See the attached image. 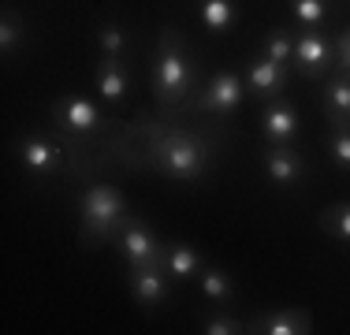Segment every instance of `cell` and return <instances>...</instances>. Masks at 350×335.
I'll list each match as a JSON object with an SVG mask.
<instances>
[{"label":"cell","mask_w":350,"mask_h":335,"mask_svg":"<svg viewBox=\"0 0 350 335\" xmlns=\"http://www.w3.org/2000/svg\"><path fill=\"white\" fill-rule=\"evenodd\" d=\"M343 75H347V79H350V71H343Z\"/></svg>","instance_id":"obj_27"},{"label":"cell","mask_w":350,"mask_h":335,"mask_svg":"<svg viewBox=\"0 0 350 335\" xmlns=\"http://www.w3.org/2000/svg\"><path fill=\"white\" fill-rule=\"evenodd\" d=\"M291 15L298 19V27L313 30L328 19V0H291Z\"/></svg>","instance_id":"obj_20"},{"label":"cell","mask_w":350,"mask_h":335,"mask_svg":"<svg viewBox=\"0 0 350 335\" xmlns=\"http://www.w3.org/2000/svg\"><path fill=\"white\" fill-rule=\"evenodd\" d=\"M198 287H202V295L209 302H216V306L231 302V295H235L231 276L224 272V268H213V265H202V272H198Z\"/></svg>","instance_id":"obj_18"},{"label":"cell","mask_w":350,"mask_h":335,"mask_svg":"<svg viewBox=\"0 0 350 335\" xmlns=\"http://www.w3.org/2000/svg\"><path fill=\"white\" fill-rule=\"evenodd\" d=\"M246 94H250L246 79H239L235 71H216L213 79L205 82L198 108H202V112H213V116H231V112H239V105H243Z\"/></svg>","instance_id":"obj_6"},{"label":"cell","mask_w":350,"mask_h":335,"mask_svg":"<svg viewBox=\"0 0 350 335\" xmlns=\"http://www.w3.org/2000/svg\"><path fill=\"white\" fill-rule=\"evenodd\" d=\"M298 108L291 105V100H269V105L261 108V134L269 146H291V142L298 138Z\"/></svg>","instance_id":"obj_8"},{"label":"cell","mask_w":350,"mask_h":335,"mask_svg":"<svg viewBox=\"0 0 350 335\" xmlns=\"http://www.w3.org/2000/svg\"><path fill=\"white\" fill-rule=\"evenodd\" d=\"M23 38H27V30H23V23L15 19V12H4V19H0V53L12 56Z\"/></svg>","instance_id":"obj_22"},{"label":"cell","mask_w":350,"mask_h":335,"mask_svg":"<svg viewBox=\"0 0 350 335\" xmlns=\"http://www.w3.org/2000/svg\"><path fill=\"white\" fill-rule=\"evenodd\" d=\"M250 332H257V335H306V332H313V324L302 309H276V313L257 317Z\"/></svg>","instance_id":"obj_13"},{"label":"cell","mask_w":350,"mask_h":335,"mask_svg":"<svg viewBox=\"0 0 350 335\" xmlns=\"http://www.w3.org/2000/svg\"><path fill=\"white\" fill-rule=\"evenodd\" d=\"M283 86H287V64L265 60V56H261L257 64H250V71H246V90H250L254 97L276 100Z\"/></svg>","instance_id":"obj_11"},{"label":"cell","mask_w":350,"mask_h":335,"mask_svg":"<svg viewBox=\"0 0 350 335\" xmlns=\"http://www.w3.org/2000/svg\"><path fill=\"white\" fill-rule=\"evenodd\" d=\"M15 149H19V164L30 175H38V179H45V175H53L60 168V146L53 138H45V134H30Z\"/></svg>","instance_id":"obj_9"},{"label":"cell","mask_w":350,"mask_h":335,"mask_svg":"<svg viewBox=\"0 0 350 335\" xmlns=\"http://www.w3.org/2000/svg\"><path fill=\"white\" fill-rule=\"evenodd\" d=\"M97 90H101L105 100H123L131 90V79H127V67H123L120 56H105L97 64Z\"/></svg>","instance_id":"obj_15"},{"label":"cell","mask_w":350,"mask_h":335,"mask_svg":"<svg viewBox=\"0 0 350 335\" xmlns=\"http://www.w3.org/2000/svg\"><path fill=\"white\" fill-rule=\"evenodd\" d=\"M190 86H194V67H190V56L183 49V38L175 30H164L153 64V94L161 105H179L190 94Z\"/></svg>","instance_id":"obj_3"},{"label":"cell","mask_w":350,"mask_h":335,"mask_svg":"<svg viewBox=\"0 0 350 335\" xmlns=\"http://www.w3.org/2000/svg\"><path fill=\"white\" fill-rule=\"evenodd\" d=\"M123 216H127V201H123L120 187H112V183H97V187L82 190V198H79V228H82V239H86L90 246L116 239Z\"/></svg>","instance_id":"obj_2"},{"label":"cell","mask_w":350,"mask_h":335,"mask_svg":"<svg viewBox=\"0 0 350 335\" xmlns=\"http://www.w3.org/2000/svg\"><path fill=\"white\" fill-rule=\"evenodd\" d=\"M328 153H332V161H336L339 168L350 172V127L336 123V131H332V138H328Z\"/></svg>","instance_id":"obj_23"},{"label":"cell","mask_w":350,"mask_h":335,"mask_svg":"<svg viewBox=\"0 0 350 335\" xmlns=\"http://www.w3.org/2000/svg\"><path fill=\"white\" fill-rule=\"evenodd\" d=\"M116 239H120V250L127 257V268H164V246L146 220L127 213Z\"/></svg>","instance_id":"obj_4"},{"label":"cell","mask_w":350,"mask_h":335,"mask_svg":"<svg viewBox=\"0 0 350 335\" xmlns=\"http://www.w3.org/2000/svg\"><path fill=\"white\" fill-rule=\"evenodd\" d=\"M332 64H336V45H332L324 34L306 30V34L295 38V67H298V75H306V79H321Z\"/></svg>","instance_id":"obj_7"},{"label":"cell","mask_w":350,"mask_h":335,"mask_svg":"<svg viewBox=\"0 0 350 335\" xmlns=\"http://www.w3.org/2000/svg\"><path fill=\"white\" fill-rule=\"evenodd\" d=\"M53 120L60 123L68 134H97V131H105V112L94 105L90 97H79V94H68V97H60L53 105Z\"/></svg>","instance_id":"obj_5"},{"label":"cell","mask_w":350,"mask_h":335,"mask_svg":"<svg viewBox=\"0 0 350 335\" xmlns=\"http://www.w3.org/2000/svg\"><path fill=\"white\" fill-rule=\"evenodd\" d=\"M168 280L172 276L164 268H131V295H135L138 306L157 309L168 298Z\"/></svg>","instance_id":"obj_12"},{"label":"cell","mask_w":350,"mask_h":335,"mask_svg":"<svg viewBox=\"0 0 350 335\" xmlns=\"http://www.w3.org/2000/svg\"><path fill=\"white\" fill-rule=\"evenodd\" d=\"M324 105H328V120H332V127H336V123L350 127V79H347L343 71L332 75V79L324 82Z\"/></svg>","instance_id":"obj_16"},{"label":"cell","mask_w":350,"mask_h":335,"mask_svg":"<svg viewBox=\"0 0 350 335\" xmlns=\"http://www.w3.org/2000/svg\"><path fill=\"white\" fill-rule=\"evenodd\" d=\"M164 272H168L172 280H198V272H202V254H198L194 246H187V242H172V246H164Z\"/></svg>","instance_id":"obj_14"},{"label":"cell","mask_w":350,"mask_h":335,"mask_svg":"<svg viewBox=\"0 0 350 335\" xmlns=\"http://www.w3.org/2000/svg\"><path fill=\"white\" fill-rule=\"evenodd\" d=\"M198 19L205 23V30H209V34H224V30L235 27L239 12H235L231 0H202V4H198Z\"/></svg>","instance_id":"obj_17"},{"label":"cell","mask_w":350,"mask_h":335,"mask_svg":"<svg viewBox=\"0 0 350 335\" xmlns=\"http://www.w3.org/2000/svg\"><path fill=\"white\" fill-rule=\"evenodd\" d=\"M97 45H101L105 56H123V49H127V30H123L120 23H105V27L97 30Z\"/></svg>","instance_id":"obj_21"},{"label":"cell","mask_w":350,"mask_h":335,"mask_svg":"<svg viewBox=\"0 0 350 335\" xmlns=\"http://www.w3.org/2000/svg\"><path fill=\"white\" fill-rule=\"evenodd\" d=\"M149 164L157 172H164L168 179L194 183L209 172V146L187 131H172V134H161L149 146Z\"/></svg>","instance_id":"obj_1"},{"label":"cell","mask_w":350,"mask_h":335,"mask_svg":"<svg viewBox=\"0 0 350 335\" xmlns=\"http://www.w3.org/2000/svg\"><path fill=\"white\" fill-rule=\"evenodd\" d=\"M265 172L276 187H298L306 179V161L291 146H269L265 149Z\"/></svg>","instance_id":"obj_10"},{"label":"cell","mask_w":350,"mask_h":335,"mask_svg":"<svg viewBox=\"0 0 350 335\" xmlns=\"http://www.w3.org/2000/svg\"><path fill=\"white\" fill-rule=\"evenodd\" d=\"M324 228H328L336 239L350 242V205L343 201V205H332L328 213H324Z\"/></svg>","instance_id":"obj_24"},{"label":"cell","mask_w":350,"mask_h":335,"mask_svg":"<svg viewBox=\"0 0 350 335\" xmlns=\"http://www.w3.org/2000/svg\"><path fill=\"white\" fill-rule=\"evenodd\" d=\"M239 332H246V328H243V321L231 317V313H213V317H205V324H202V335H239Z\"/></svg>","instance_id":"obj_25"},{"label":"cell","mask_w":350,"mask_h":335,"mask_svg":"<svg viewBox=\"0 0 350 335\" xmlns=\"http://www.w3.org/2000/svg\"><path fill=\"white\" fill-rule=\"evenodd\" d=\"M332 45H336V67L339 71H350V30H343Z\"/></svg>","instance_id":"obj_26"},{"label":"cell","mask_w":350,"mask_h":335,"mask_svg":"<svg viewBox=\"0 0 350 335\" xmlns=\"http://www.w3.org/2000/svg\"><path fill=\"white\" fill-rule=\"evenodd\" d=\"M261 56L265 60H276V64H295V38L287 30H269L261 41Z\"/></svg>","instance_id":"obj_19"}]
</instances>
